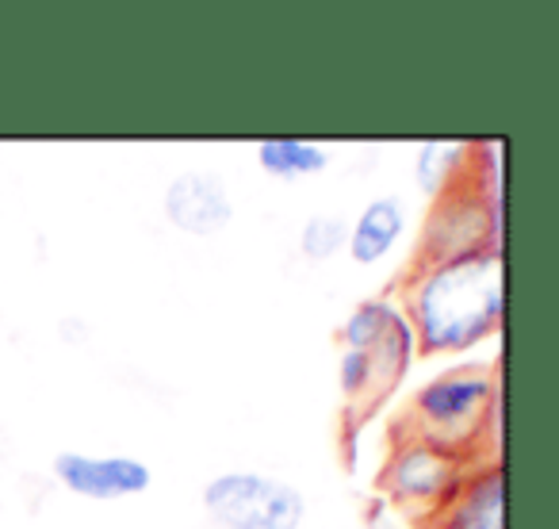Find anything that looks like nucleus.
I'll return each instance as SVG.
<instances>
[{
  "label": "nucleus",
  "instance_id": "obj_1",
  "mask_svg": "<svg viewBox=\"0 0 559 529\" xmlns=\"http://www.w3.org/2000/svg\"><path fill=\"white\" fill-rule=\"evenodd\" d=\"M395 299L414 327L418 353L441 357V353L475 350L502 330V249L483 246L444 261L414 257L399 281Z\"/></svg>",
  "mask_w": 559,
  "mask_h": 529
},
{
  "label": "nucleus",
  "instance_id": "obj_2",
  "mask_svg": "<svg viewBox=\"0 0 559 529\" xmlns=\"http://www.w3.org/2000/svg\"><path fill=\"white\" fill-rule=\"evenodd\" d=\"M399 430L433 442L449 452L487 460L502 442V388L498 368L487 361H467L437 373L414 391Z\"/></svg>",
  "mask_w": 559,
  "mask_h": 529
},
{
  "label": "nucleus",
  "instance_id": "obj_3",
  "mask_svg": "<svg viewBox=\"0 0 559 529\" xmlns=\"http://www.w3.org/2000/svg\"><path fill=\"white\" fill-rule=\"evenodd\" d=\"M203 510L218 529H299L307 498L280 475L230 468L203 483Z\"/></svg>",
  "mask_w": 559,
  "mask_h": 529
},
{
  "label": "nucleus",
  "instance_id": "obj_4",
  "mask_svg": "<svg viewBox=\"0 0 559 529\" xmlns=\"http://www.w3.org/2000/svg\"><path fill=\"white\" fill-rule=\"evenodd\" d=\"M472 465V457H460V452H449L441 445L395 430L376 483L399 510L411 514V521H418L456 491V483L464 480Z\"/></svg>",
  "mask_w": 559,
  "mask_h": 529
},
{
  "label": "nucleus",
  "instance_id": "obj_5",
  "mask_svg": "<svg viewBox=\"0 0 559 529\" xmlns=\"http://www.w3.org/2000/svg\"><path fill=\"white\" fill-rule=\"evenodd\" d=\"M483 246L502 249V211H495L483 200L472 173L464 169V177L433 200L414 257L418 261H444V257L472 254Z\"/></svg>",
  "mask_w": 559,
  "mask_h": 529
},
{
  "label": "nucleus",
  "instance_id": "obj_6",
  "mask_svg": "<svg viewBox=\"0 0 559 529\" xmlns=\"http://www.w3.org/2000/svg\"><path fill=\"white\" fill-rule=\"evenodd\" d=\"M418 529H506V472L502 460H475L467 475L456 483L449 498L426 518L414 521Z\"/></svg>",
  "mask_w": 559,
  "mask_h": 529
},
{
  "label": "nucleus",
  "instance_id": "obj_7",
  "mask_svg": "<svg viewBox=\"0 0 559 529\" xmlns=\"http://www.w3.org/2000/svg\"><path fill=\"white\" fill-rule=\"evenodd\" d=\"M162 211L169 226L192 238H211L234 223V196L218 173L211 169H188L169 180L162 196Z\"/></svg>",
  "mask_w": 559,
  "mask_h": 529
},
{
  "label": "nucleus",
  "instance_id": "obj_8",
  "mask_svg": "<svg viewBox=\"0 0 559 529\" xmlns=\"http://www.w3.org/2000/svg\"><path fill=\"white\" fill-rule=\"evenodd\" d=\"M55 480L70 495L93 498V503H111V498L142 495L154 483L146 460L139 457H93V452L66 449L55 457Z\"/></svg>",
  "mask_w": 559,
  "mask_h": 529
},
{
  "label": "nucleus",
  "instance_id": "obj_9",
  "mask_svg": "<svg viewBox=\"0 0 559 529\" xmlns=\"http://www.w3.org/2000/svg\"><path fill=\"white\" fill-rule=\"evenodd\" d=\"M406 231V203L399 196H376L360 208V215L349 223L345 254L357 264H376L399 246Z\"/></svg>",
  "mask_w": 559,
  "mask_h": 529
},
{
  "label": "nucleus",
  "instance_id": "obj_10",
  "mask_svg": "<svg viewBox=\"0 0 559 529\" xmlns=\"http://www.w3.org/2000/svg\"><path fill=\"white\" fill-rule=\"evenodd\" d=\"M253 154L257 165L276 180H304L330 169V150L307 139H261Z\"/></svg>",
  "mask_w": 559,
  "mask_h": 529
},
{
  "label": "nucleus",
  "instance_id": "obj_11",
  "mask_svg": "<svg viewBox=\"0 0 559 529\" xmlns=\"http://www.w3.org/2000/svg\"><path fill=\"white\" fill-rule=\"evenodd\" d=\"M472 146L467 142H449V139H429L414 154V180L426 196H441L444 188H452L467 169Z\"/></svg>",
  "mask_w": 559,
  "mask_h": 529
},
{
  "label": "nucleus",
  "instance_id": "obj_12",
  "mask_svg": "<svg viewBox=\"0 0 559 529\" xmlns=\"http://www.w3.org/2000/svg\"><path fill=\"white\" fill-rule=\"evenodd\" d=\"M399 311H403V307H399L395 292L360 299L349 311V319L342 322V345H349V350H372Z\"/></svg>",
  "mask_w": 559,
  "mask_h": 529
},
{
  "label": "nucleus",
  "instance_id": "obj_13",
  "mask_svg": "<svg viewBox=\"0 0 559 529\" xmlns=\"http://www.w3.org/2000/svg\"><path fill=\"white\" fill-rule=\"evenodd\" d=\"M345 238H349V223L337 211H319L299 226V249L311 261H330L334 254H342Z\"/></svg>",
  "mask_w": 559,
  "mask_h": 529
},
{
  "label": "nucleus",
  "instance_id": "obj_14",
  "mask_svg": "<svg viewBox=\"0 0 559 529\" xmlns=\"http://www.w3.org/2000/svg\"><path fill=\"white\" fill-rule=\"evenodd\" d=\"M337 384L349 407H376V373H372V353L368 350H349L342 345V361H337Z\"/></svg>",
  "mask_w": 559,
  "mask_h": 529
}]
</instances>
